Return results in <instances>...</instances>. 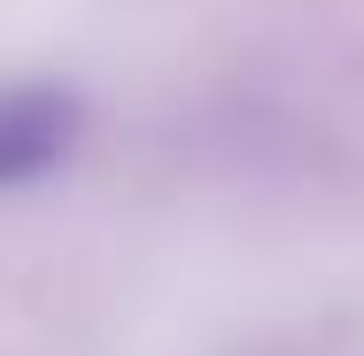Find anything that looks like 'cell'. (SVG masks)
I'll list each match as a JSON object with an SVG mask.
<instances>
[{
    "mask_svg": "<svg viewBox=\"0 0 364 356\" xmlns=\"http://www.w3.org/2000/svg\"><path fill=\"white\" fill-rule=\"evenodd\" d=\"M77 109L63 93H0V186H23V178H47L63 155H70Z\"/></svg>",
    "mask_w": 364,
    "mask_h": 356,
    "instance_id": "6da1fadb",
    "label": "cell"
}]
</instances>
